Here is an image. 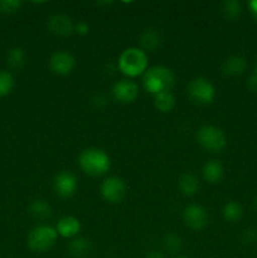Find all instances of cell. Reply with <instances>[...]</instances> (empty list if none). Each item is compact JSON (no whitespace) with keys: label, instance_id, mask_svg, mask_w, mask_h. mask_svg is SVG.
<instances>
[{"label":"cell","instance_id":"1","mask_svg":"<svg viewBox=\"0 0 257 258\" xmlns=\"http://www.w3.org/2000/svg\"><path fill=\"white\" fill-rule=\"evenodd\" d=\"M175 85V75L165 66H155L144 73L143 86L146 92L156 96L163 92H170Z\"/></svg>","mask_w":257,"mask_h":258},{"label":"cell","instance_id":"2","mask_svg":"<svg viewBox=\"0 0 257 258\" xmlns=\"http://www.w3.org/2000/svg\"><path fill=\"white\" fill-rule=\"evenodd\" d=\"M78 165L82 171L87 175L102 176L110 170L111 160L110 156L103 150L97 148L85 149L78 156Z\"/></svg>","mask_w":257,"mask_h":258},{"label":"cell","instance_id":"3","mask_svg":"<svg viewBox=\"0 0 257 258\" xmlns=\"http://www.w3.org/2000/svg\"><path fill=\"white\" fill-rule=\"evenodd\" d=\"M148 55L138 47L126 48L118 57V70L130 78L144 75L148 71Z\"/></svg>","mask_w":257,"mask_h":258},{"label":"cell","instance_id":"4","mask_svg":"<svg viewBox=\"0 0 257 258\" xmlns=\"http://www.w3.org/2000/svg\"><path fill=\"white\" fill-rule=\"evenodd\" d=\"M57 238L58 233L55 228L47 224H40L28 234V247L34 252H47L54 246Z\"/></svg>","mask_w":257,"mask_h":258},{"label":"cell","instance_id":"5","mask_svg":"<svg viewBox=\"0 0 257 258\" xmlns=\"http://www.w3.org/2000/svg\"><path fill=\"white\" fill-rule=\"evenodd\" d=\"M197 141L202 148L213 151V153L223 150L227 144V139L223 131L217 126L212 125L202 126L197 131Z\"/></svg>","mask_w":257,"mask_h":258},{"label":"cell","instance_id":"6","mask_svg":"<svg viewBox=\"0 0 257 258\" xmlns=\"http://www.w3.org/2000/svg\"><path fill=\"white\" fill-rule=\"evenodd\" d=\"M188 96L199 105H211L216 97V90L209 80L197 77L188 85Z\"/></svg>","mask_w":257,"mask_h":258},{"label":"cell","instance_id":"7","mask_svg":"<svg viewBox=\"0 0 257 258\" xmlns=\"http://www.w3.org/2000/svg\"><path fill=\"white\" fill-rule=\"evenodd\" d=\"M101 196L106 202L117 204L122 202L126 196V184L118 176H108L101 184Z\"/></svg>","mask_w":257,"mask_h":258},{"label":"cell","instance_id":"8","mask_svg":"<svg viewBox=\"0 0 257 258\" xmlns=\"http://www.w3.org/2000/svg\"><path fill=\"white\" fill-rule=\"evenodd\" d=\"M76 67V58L67 50H58L49 58V68L54 75L68 76Z\"/></svg>","mask_w":257,"mask_h":258},{"label":"cell","instance_id":"9","mask_svg":"<svg viewBox=\"0 0 257 258\" xmlns=\"http://www.w3.org/2000/svg\"><path fill=\"white\" fill-rule=\"evenodd\" d=\"M78 188L77 178L70 171H60L54 176L53 180V189L55 194L60 198H71L76 193Z\"/></svg>","mask_w":257,"mask_h":258},{"label":"cell","instance_id":"10","mask_svg":"<svg viewBox=\"0 0 257 258\" xmlns=\"http://www.w3.org/2000/svg\"><path fill=\"white\" fill-rule=\"evenodd\" d=\"M184 223L193 231H201L208 224V213L206 209L198 204H190L184 209Z\"/></svg>","mask_w":257,"mask_h":258},{"label":"cell","instance_id":"11","mask_svg":"<svg viewBox=\"0 0 257 258\" xmlns=\"http://www.w3.org/2000/svg\"><path fill=\"white\" fill-rule=\"evenodd\" d=\"M112 97L120 103H133L139 97V86L134 81L120 80L113 85Z\"/></svg>","mask_w":257,"mask_h":258},{"label":"cell","instance_id":"12","mask_svg":"<svg viewBox=\"0 0 257 258\" xmlns=\"http://www.w3.org/2000/svg\"><path fill=\"white\" fill-rule=\"evenodd\" d=\"M48 30L57 37H70L75 33V24L73 20L66 14H53L50 15L47 23Z\"/></svg>","mask_w":257,"mask_h":258},{"label":"cell","instance_id":"13","mask_svg":"<svg viewBox=\"0 0 257 258\" xmlns=\"http://www.w3.org/2000/svg\"><path fill=\"white\" fill-rule=\"evenodd\" d=\"M139 42L144 52H154L163 43V34L158 28H148L141 33Z\"/></svg>","mask_w":257,"mask_h":258},{"label":"cell","instance_id":"14","mask_svg":"<svg viewBox=\"0 0 257 258\" xmlns=\"http://www.w3.org/2000/svg\"><path fill=\"white\" fill-rule=\"evenodd\" d=\"M55 231H57L58 236L63 237V238H73V237L80 233L81 222L76 217H63L58 221L57 226H55Z\"/></svg>","mask_w":257,"mask_h":258},{"label":"cell","instance_id":"15","mask_svg":"<svg viewBox=\"0 0 257 258\" xmlns=\"http://www.w3.org/2000/svg\"><path fill=\"white\" fill-rule=\"evenodd\" d=\"M247 68V60L246 58L242 57V55H231V57L227 58L226 60L222 64V72L226 76H239L244 72V70Z\"/></svg>","mask_w":257,"mask_h":258},{"label":"cell","instance_id":"16","mask_svg":"<svg viewBox=\"0 0 257 258\" xmlns=\"http://www.w3.org/2000/svg\"><path fill=\"white\" fill-rule=\"evenodd\" d=\"M203 178L206 179L208 183L216 184L219 180H222L224 174L223 165H222L221 161L218 160H208L203 166Z\"/></svg>","mask_w":257,"mask_h":258},{"label":"cell","instance_id":"17","mask_svg":"<svg viewBox=\"0 0 257 258\" xmlns=\"http://www.w3.org/2000/svg\"><path fill=\"white\" fill-rule=\"evenodd\" d=\"M92 244L87 238L83 237H76L68 244V252L75 258H85L91 253Z\"/></svg>","mask_w":257,"mask_h":258},{"label":"cell","instance_id":"18","mask_svg":"<svg viewBox=\"0 0 257 258\" xmlns=\"http://www.w3.org/2000/svg\"><path fill=\"white\" fill-rule=\"evenodd\" d=\"M7 63L12 70L20 71L27 63V53L24 48L13 47L7 53Z\"/></svg>","mask_w":257,"mask_h":258},{"label":"cell","instance_id":"19","mask_svg":"<svg viewBox=\"0 0 257 258\" xmlns=\"http://www.w3.org/2000/svg\"><path fill=\"white\" fill-rule=\"evenodd\" d=\"M29 213L34 217L35 219H39V221H44V219L49 218L50 214H52V208L48 204V202L45 199L38 198L30 203L29 206Z\"/></svg>","mask_w":257,"mask_h":258},{"label":"cell","instance_id":"20","mask_svg":"<svg viewBox=\"0 0 257 258\" xmlns=\"http://www.w3.org/2000/svg\"><path fill=\"white\" fill-rule=\"evenodd\" d=\"M179 189L186 197H191L198 191L199 180L196 175L190 173H185L179 178Z\"/></svg>","mask_w":257,"mask_h":258},{"label":"cell","instance_id":"21","mask_svg":"<svg viewBox=\"0 0 257 258\" xmlns=\"http://www.w3.org/2000/svg\"><path fill=\"white\" fill-rule=\"evenodd\" d=\"M154 106L158 111L164 113L170 112L175 106V97L171 92H163L154 96Z\"/></svg>","mask_w":257,"mask_h":258},{"label":"cell","instance_id":"22","mask_svg":"<svg viewBox=\"0 0 257 258\" xmlns=\"http://www.w3.org/2000/svg\"><path fill=\"white\" fill-rule=\"evenodd\" d=\"M219 12L227 19H237L241 15L242 7L237 0H226L219 5Z\"/></svg>","mask_w":257,"mask_h":258},{"label":"cell","instance_id":"23","mask_svg":"<svg viewBox=\"0 0 257 258\" xmlns=\"http://www.w3.org/2000/svg\"><path fill=\"white\" fill-rule=\"evenodd\" d=\"M223 217L227 222L234 223L243 217V208L237 202H228L223 208Z\"/></svg>","mask_w":257,"mask_h":258},{"label":"cell","instance_id":"24","mask_svg":"<svg viewBox=\"0 0 257 258\" xmlns=\"http://www.w3.org/2000/svg\"><path fill=\"white\" fill-rule=\"evenodd\" d=\"M15 86V80L13 75L8 71H0V97H5L13 91Z\"/></svg>","mask_w":257,"mask_h":258},{"label":"cell","instance_id":"25","mask_svg":"<svg viewBox=\"0 0 257 258\" xmlns=\"http://www.w3.org/2000/svg\"><path fill=\"white\" fill-rule=\"evenodd\" d=\"M164 248L170 253H176L181 248V238L175 233H168L163 239Z\"/></svg>","mask_w":257,"mask_h":258},{"label":"cell","instance_id":"26","mask_svg":"<svg viewBox=\"0 0 257 258\" xmlns=\"http://www.w3.org/2000/svg\"><path fill=\"white\" fill-rule=\"evenodd\" d=\"M22 7V2L19 0H0V13L2 14H14Z\"/></svg>","mask_w":257,"mask_h":258},{"label":"cell","instance_id":"27","mask_svg":"<svg viewBox=\"0 0 257 258\" xmlns=\"http://www.w3.org/2000/svg\"><path fill=\"white\" fill-rule=\"evenodd\" d=\"M75 32L81 37H85L90 33V25L86 22H78L77 24H75Z\"/></svg>","mask_w":257,"mask_h":258},{"label":"cell","instance_id":"28","mask_svg":"<svg viewBox=\"0 0 257 258\" xmlns=\"http://www.w3.org/2000/svg\"><path fill=\"white\" fill-rule=\"evenodd\" d=\"M248 86L251 90L257 91V67L256 70H254V73L252 75V77L248 80Z\"/></svg>","mask_w":257,"mask_h":258},{"label":"cell","instance_id":"29","mask_svg":"<svg viewBox=\"0 0 257 258\" xmlns=\"http://www.w3.org/2000/svg\"><path fill=\"white\" fill-rule=\"evenodd\" d=\"M248 8H249V12H251L252 17L257 20V0H251L248 3Z\"/></svg>","mask_w":257,"mask_h":258},{"label":"cell","instance_id":"30","mask_svg":"<svg viewBox=\"0 0 257 258\" xmlns=\"http://www.w3.org/2000/svg\"><path fill=\"white\" fill-rule=\"evenodd\" d=\"M145 258H165L161 252H158V251H153V252H149L148 254H146Z\"/></svg>","mask_w":257,"mask_h":258},{"label":"cell","instance_id":"31","mask_svg":"<svg viewBox=\"0 0 257 258\" xmlns=\"http://www.w3.org/2000/svg\"><path fill=\"white\" fill-rule=\"evenodd\" d=\"M253 207H254V209H257V198L253 201Z\"/></svg>","mask_w":257,"mask_h":258},{"label":"cell","instance_id":"32","mask_svg":"<svg viewBox=\"0 0 257 258\" xmlns=\"http://www.w3.org/2000/svg\"><path fill=\"white\" fill-rule=\"evenodd\" d=\"M175 258H189V257H186V256H179V257H175Z\"/></svg>","mask_w":257,"mask_h":258}]
</instances>
